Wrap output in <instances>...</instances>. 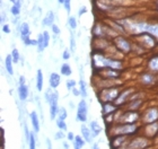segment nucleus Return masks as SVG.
<instances>
[{
    "label": "nucleus",
    "mask_w": 158,
    "mask_h": 149,
    "mask_svg": "<svg viewBox=\"0 0 158 149\" xmlns=\"http://www.w3.org/2000/svg\"><path fill=\"white\" fill-rule=\"evenodd\" d=\"M50 105V118L51 120H56V116H58V113H59V93L53 90L51 92V95H50V98L48 101Z\"/></svg>",
    "instance_id": "11"
},
{
    "label": "nucleus",
    "mask_w": 158,
    "mask_h": 149,
    "mask_svg": "<svg viewBox=\"0 0 158 149\" xmlns=\"http://www.w3.org/2000/svg\"><path fill=\"white\" fill-rule=\"evenodd\" d=\"M146 33L152 34V36L155 37L156 40L158 41V20L148 22V25H147V30H146Z\"/></svg>",
    "instance_id": "20"
},
{
    "label": "nucleus",
    "mask_w": 158,
    "mask_h": 149,
    "mask_svg": "<svg viewBox=\"0 0 158 149\" xmlns=\"http://www.w3.org/2000/svg\"><path fill=\"white\" fill-rule=\"evenodd\" d=\"M80 131H81V136L84 137V139L86 140V143H92L93 139H94V137H93V133H92V131H90V128H89V126H87L86 124H84V123H82L81 126H80Z\"/></svg>",
    "instance_id": "19"
},
{
    "label": "nucleus",
    "mask_w": 158,
    "mask_h": 149,
    "mask_svg": "<svg viewBox=\"0 0 158 149\" xmlns=\"http://www.w3.org/2000/svg\"><path fill=\"white\" fill-rule=\"evenodd\" d=\"M2 32L6 34H9L10 32H11V30H10V26L8 25V24H2Z\"/></svg>",
    "instance_id": "47"
},
{
    "label": "nucleus",
    "mask_w": 158,
    "mask_h": 149,
    "mask_svg": "<svg viewBox=\"0 0 158 149\" xmlns=\"http://www.w3.org/2000/svg\"><path fill=\"white\" fill-rule=\"evenodd\" d=\"M132 40H133V42L139 44L140 47L143 48L147 52L155 50L158 45V41L149 33H141L139 35H135V36L132 37Z\"/></svg>",
    "instance_id": "5"
},
{
    "label": "nucleus",
    "mask_w": 158,
    "mask_h": 149,
    "mask_svg": "<svg viewBox=\"0 0 158 149\" xmlns=\"http://www.w3.org/2000/svg\"><path fill=\"white\" fill-rule=\"evenodd\" d=\"M124 83L121 81V79H103L97 77V81L95 83V86L97 87V90L103 88H109L114 86H123Z\"/></svg>",
    "instance_id": "14"
},
{
    "label": "nucleus",
    "mask_w": 158,
    "mask_h": 149,
    "mask_svg": "<svg viewBox=\"0 0 158 149\" xmlns=\"http://www.w3.org/2000/svg\"><path fill=\"white\" fill-rule=\"evenodd\" d=\"M5 68H6V71L9 76H13L14 75V60L11 58V54H8L5 59Z\"/></svg>",
    "instance_id": "24"
},
{
    "label": "nucleus",
    "mask_w": 158,
    "mask_h": 149,
    "mask_svg": "<svg viewBox=\"0 0 158 149\" xmlns=\"http://www.w3.org/2000/svg\"><path fill=\"white\" fill-rule=\"evenodd\" d=\"M79 89H80V93H81V97L82 98H86L88 96V89H87V84L84 79L79 80Z\"/></svg>",
    "instance_id": "30"
},
{
    "label": "nucleus",
    "mask_w": 158,
    "mask_h": 149,
    "mask_svg": "<svg viewBox=\"0 0 158 149\" xmlns=\"http://www.w3.org/2000/svg\"><path fill=\"white\" fill-rule=\"evenodd\" d=\"M158 122V107L152 106L143 110L141 112V123L148 124V123Z\"/></svg>",
    "instance_id": "10"
},
{
    "label": "nucleus",
    "mask_w": 158,
    "mask_h": 149,
    "mask_svg": "<svg viewBox=\"0 0 158 149\" xmlns=\"http://www.w3.org/2000/svg\"><path fill=\"white\" fill-rule=\"evenodd\" d=\"M36 132L35 131H31V136H30V140H28V145H30V149H36Z\"/></svg>",
    "instance_id": "33"
},
{
    "label": "nucleus",
    "mask_w": 158,
    "mask_h": 149,
    "mask_svg": "<svg viewBox=\"0 0 158 149\" xmlns=\"http://www.w3.org/2000/svg\"><path fill=\"white\" fill-rule=\"evenodd\" d=\"M123 86H114V87H109V88H103V89H98L96 92V96L98 98L99 103H114L115 99L118 97L120 93H121Z\"/></svg>",
    "instance_id": "2"
},
{
    "label": "nucleus",
    "mask_w": 158,
    "mask_h": 149,
    "mask_svg": "<svg viewBox=\"0 0 158 149\" xmlns=\"http://www.w3.org/2000/svg\"><path fill=\"white\" fill-rule=\"evenodd\" d=\"M112 43L124 56H129L133 52V40L129 39L128 35H118L112 40Z\"/></svg>",
    "instance_id": "4"
},
{
    "label": "nucleus",
    "mask_w": 158,
    "mask_h": 149,
    "mask_svg": "<svg viewBox=\"0 0 158 149\" xmlns=\"http://www.w3.org/2000/svg\"><path fill=\"white\" fill-rule=\"evenodd\" d=\"M77 84H78V83H77V81H76L75 79H68V80L66 81V87H67V89L69 90V92H70V90H73V88H75V87L77 86Z\"/></svg>",
    "instance_id": "37"
},
{
    "label": "nucleus",
    "mask_w": 158,
    "mask_h": 149,
    "mask_svg": "<svg viewBox=\"0 0 158 149\" xmlns=\"http://www.w3.org/2000/svg\"><path fill=\"white\" fill-rule=\"evenodd\" d=\"M75 138H76V136H75V135H73V132H71V131H70V132H68V135H67V139L69 140V141H75Z\"/></svg>",
    "instance_id": "50"
},
{
    "label": "nucleus",
    "mask_w": 158,
    "mask_h": 149,
    "mask_svg": "<svg viewBox=\"0 0 158 149\" xmlns=\"http://www.w3.org/2000/svg\"><path fill=\"white\" fill-rule=\"evenodd\" d=\"M115 123H141V111L120 109L115 113Z\"/></svg>",
    "instance_id": "3"
},
{
    "label": "nucleus",
    "mask_w": 158,
    "mask_h": 149,
    "mask_svg": "<svg viewBox=\"0 0 158 149\" xmlns=\"http://www.w3.org/2000/svg\"><path fill=\"white\" fill-rule=\"evenodd\" d=\"M138 83L142 87H154L158 84V73L152 71H145L138 76Z\"/></svg>",
    "instance_id": "6"
},
{
    "label": "nucleus",
    "mask_w": 158,
    "mask_h": 149,
    "mask_svg": "<svg viewBox=\"0 0 158 149\" xmlns=\"http://www.w3.org/2000/svg\"><path fill=\"white\" fill-rule=\"evenodd\" d=\"M73 143H76V145H78L79 147H84L85 146V143H86V140L84 139V137L82 136H76V138H75V141H73Z\"/></svg>",
    "instance_id": "38"
},
{
    "label": "nucleus",
    "mask_w": 158,
    "mask_h": 149,
    "mask_svg": "<svg viewBox=\"0 0 158 149\" xmlns=\"http://www.w3.org/2000/svg\"><path fill=\"white\" fill-rule=\"evenodd\" d=\"M68 25L73 31L77 30V26H78V22H77V18L75 16H69L68 17Z\"/></svg>",
    "instance_id": "34"
},
{
    "label": "nucleus",
    "mask_w": 158,
    "mask_h": 149,
    "mask_svg": "<svg viewBox=\"0 0 158 149\" xmlns=\"http://www.w3.org/2000/svg\"><path fill=\"white\" fill-rule=\"evenodd\" d=\"M66 0H58V2L60 3V5H63V2H64Z\"/></svg>",
    "instance_id": "56"
},
{
    "label": "nucleus",
    "mask_w": 158,
    "mask_h": 149,
    "mask_svg": "<svg viewBox=\"0 0 158 149\" xmlns=\"http://www.w3.org/2000/svg\"><path fill=\"white\" fill-rule=\"evenodd\" d=\"M36 89L39 92L43 90V72L41 69L37 70L36 72Z\"/></svg>",
    "instance_id": "31"
},
{
    "label": "nucleus",
    "mask_w": 158,
    "mask_h": 149,
    "mask_svg": "<svg viewBox=\"0 0 158 149\" xmlns=\"http://www.w3.org/2000/svg\"><path fill=\"white\" fill-rule=\"evenodd\" d=\"M146 69L152 72L158 73V54H152L149 56L146 62Z\"/></svg>",
    "instance_id": "16"
},
{
    "label": "nucleus",
    "mask_w": 158,
    "mask_h": 149,
    "mask_svg": "<svg viewBox=\"0 0 158 149\" xmlns=\"http://www.w3.org/2000/svg\"><path fill=\"white\" fill-rule=\"evenodd\" d=\"M106 1L118 7H132L133 5L132 0H106Z\"/></svg>",
    "instance_id": "26"
},
{
    "label": "nucleus",
    "mask_w": 158,
    "mask_h": 149,
    "mask_svg": "<svg viewBox=\"0 0 158 149\" xmlns=\"http://www.w3.org/2000/svg\"><path fill=\"white\" fill-rule=\"evenodd\" d=\"M95 77L103 78V79H121L123 75V70L112 69V68H103V69L94 71Z\"/></svg>",
    "instance_id": "8"
},
{
    "label": "nucleus",
    "mask_w": 158,
    "mask_h": 149,
    "mask_svg": "<svg viewBox=\"0 0 158 149\" xmlns=\"http://www.w3.org/2000/svg\"><path fill=\"white\" fill-rule=\"evenodd\" d=\"M89 128H90V131L93 133V137L96 138L97 136H99V133L102 132V126L99 124L97 121H92V122L89 123Z\"/></svg>",
    "instance_id": "25"
},
{
    "label": "nucleus",
    "mask_w": 158,
    "mask_h": 149,
    "mask_svg": "<svg viewBox=\"0 0 158 149\" xmlns=\"http://www.w3.org/2000/svg\"><path fill=\"white\" fill-rule=\"evenodd\" d=\"M60 83H61V76H60V73L52 72L50 75V77H49L50 88L56 89V88L60 86Z\"/></svg>",
    "instance_id": "18"
},
{
    "label": "nucleus",
    "mask_w": 158,
    "mask_h": 149,
    "mask_svg": "<svg viewBox=\"0 0 158 149\" xmlns=\"http://www.w3.org/2000/svg\"><path fill=\"white\" fill-rule=\"evenodd\" d=\"M140 132H141L142 136L147 137L148 139H156L158 137V122L142 124Z\"/></svg>",
    "instance_id": "12"
},
{
    "label": "nucleus",
    "mask_w": 158,
    "mask_h": 149,
    "mask_svg": "<svg viewBox=\"0 0 158 149\" xmlns=\"http://www.w3.org/2000/svg\"><path fill=\"white\" fill-rule=\"evenodd\" d=\"M5 20H6V16H5V15H1V22H2V23H5Z\"/></svg>",
    "instance_id": "54"
},
{
    "label": "nucleus",
    "mask_w": 158,
    "mask_h": 149,
    "mask_svg": "<svg viewBox=\"0 0 158 149\" xmlns=\"http://www.w3.org/2000/svg\"><path fill=\"white\" fill-rule=\"evenodd\" d=\"M145 103V99L140 97V98H132L130 99L124 106L123 110H129V111H141V107Z\"/></svg>",
    "instance_id": "15"
},
{
    "label": "nucleus",
    "mask_w": 158,
    "mask_h": 149,
    "mask_svg": "<svg viewBox=\"0 0 158 149\" xmlns=\"http://www.w3.org/2000/svg\"><path fill=\"white\" fill-rule=\"evenodd\" d=\"M63 8H64V10H66L67 13L70 14V11H71V0H66L64 2H63Z\"/></svg>",
    "instance_id": "42"
},
{
    "label": "nucleus",
    "mask_w": 158,
    "mask_h": 149,
    "mask_svg": "<svg viewBox=\"0 0 158 149\" xmlns=\"http://www.w3.org/2000/svg\"><path fill=\"white\" fill-rule=\"evenodd\" d=\"M37 52L42 53L44 50L46 49L45 45H44V39H43V33H40L39 36H37Z\"/></svg>",
    "instance_id": "32"
},
{
    "label": "nucleus",
    "mask_w": 158,
    "mask_h": 149,
    "mask_svg": "<svg viewBox=\"0 0 158 149\" xmlns=\"http://www.w3.org/2000/svg\"><path fill=\"white\" fill-rule=\"evenodd\" d=\"M54 19H56V15L53 13V10H49L46 13L45 17L42 19V25L46 27H51L54 24Z\"/></svg>",
    "instance_id": "21"
},
{
    "label": "nucleus",
    "mask_w": 158,
    "mask_h": 149,
    "mask_svg": "<svg viewBox=\"0 0 158 149\" xmlns=\"http://www.w3.org/2000/svg\"><path fill=\"white\" fill-rule=\"evenodd\" d=\"M63 148H64V149H69V146H68V143H63Z\"/></svg>",
    "instance_id": "55"
},
{
    "label": "nucleus",
    "mask_w": 158,
    "mask_h": 149,
    "mask_svg": "<svg viewBox=\"0 0 158 149\" xmlns=\"http://www.w3.org/2000/svg\"><path fill=\"white\" fill-rule=\"evenodd\" d=\"M70 51H71V53H73L76 51V40H75L73 35L70 36Z\"/></svg>",
    "instance_id": "41"
},
{
    "label": "nucleus",
    "mask_w": 158,
    "mask_h": 149,
    "mask_svg": "<svg viewBox=\"0 0 158 149\" xmlns=\"http://www.w3.org/2000/svg\"><path fill=\"white\" fill-rule=\"evenodd\" d=\"M67 116H68V112H67V110L64 107H60L59 110V113H58V118L59 119H62V120H66Z\"/></svg>",
    "instance_id": "39"
},
{
    "label": "nucleus",
    "mask_w": 158,
    "mask_h": 149,
    "mask_svg": "<svg viewBox=\"0 0 158 149\" xmlns=\"http://www.w3.org/2000/svg\"><path fill=\"white\" fill-rule=\"evenodd\" d=\"M20 9H22V0H16V2L13 3L10 8V13L15 17H18L20 15Z\"/></svg>",
    "instance_id": "27"
},
{
    "label": "nucleus",
    "mask_w": 158,
    "mask_h": 149,
    "mask_svg": "<svg viewBox=\"0 0 158 149\" xmlns=\"http://www.w3.org/2000/svg\"><path fill=\"white\" fill-rule=\"evenodd\" d=\"M10 54H11V58H13V60H14V63H18V61H19V59H20V54H19L18 49L14 48Z\"/></svg>",
    "instance_id": "36"
},
{
    "label": "nucleus",
    "mask_w": 158,
    "mask_h": 149,
    "mask_svg": "<svg viewBox=\"0 0 158 149\" xmlns=\"http://www.w3.org/2000/svg\"><path fill=\"white\" fill-rule=\"evenodd\" d=\"M87 13H88V9H87V7H86V6H81V7H79L77 15H78V17H81L82 15H85V14H87Z\"/></svg>",
    "instance_id": "44"
},
{
    "label": "nucleus",
    "mask_w": 158,
    "mask_h": 149,
    "mask_svg": "<svg viewBox=\"0 0 158 149\" xmlns=\"http://www.w3.org/2000/svg\"><path fill=\"white\" fill-rule=\"evenodd\" d=\"M92 149H99L98 145H97V143H94V145L92 146Z\"/></svg>",
    "instance_id": "52"
},
{
    "label": "nucleus",
    "mask_w": 158,
    "mask_h": 149,
    "mask_svg": "<svg viewBox=\"0 0 158 149\" xmlns=\"http://www.w3.org/2000/svg\"><path fill=\"white\" fill-rule=\"evenodd\" d=\"M141 126L139 123H114L107 128V136H135L140 132Z\"/></svg>",
    "instance_id": "1"
},
{
    "label": "nucleus",
    "mask_w": 158,
    "mask_h": 149,
    "mask_svg": "<svg viewBox=\"0 0 158 149\" xmlns=\"http://www.w3.org/2000/svg\"><path fill=\"white\" fill-rule=\"evenodd\" d=\"M46 143H48V149H52V145H51L50 139H46Z\"/></svg>",
    "instance_id": "51"
},
{
    "label": "nucleus",
    "mask_w": 158,
    "mask_h": 149,
    "mask_svg": "<svg viewBox=\"0 0 158 149\" xmlns=\"http://www.w3.org/2000/svg\"><path fill=\"white\" fill-rule=\"evenodd\" d=\"M63 138H64V133H63L62 130H59V131L54 135V139H56V140H60V139L62 140Z\"/></svg>",
    "instance_id": "46"
},
{
    "label": "nucleus",
    "mask_w": 158,
    "mask_h": 149,
    "mask_svg": "<svg viewBox=\"0 0 158 149\" xmlns=\"http://www.w3.org/2000/svg\"><path fill=\"white\" fill-rule=\"evenodd\" d=\"M60 72L62 76H66V77H70V75L73 73V69H71V67H70L69 63H62L61 67H60Z\"/></svg>",
    "instance_id": "29"
},
{
    "label": "nucleus",
    "mask_w": 158,
    "mask_h": 149,
    "mask_svg": "<svg viewBox=\"0 0 158 149\" xmlns=\"http://www.w3.org/2000/svg\"><path fill=\"white\" fill-rule=\"evenodd\" d=\"M56 126L59 128V130H62V131H67V123H66V120H62V119H58L56 120Z\"/></svg>",
    "instance_id": "35"
},
{
    "label": "nucleus",
    "mask_w": 158,
    "mask_h": 149,
    "mask_svg": "<svg viewBox=\"0 0 158 149\" xmlns=\"http://www.w3.org/2000/svg\"><path fill=\"white\" fill-rule=\"evenodd\" d=\"M87 118H88V105L85 98L79 101L78 105H77V114H76V121L81 123L87 122Z\"/></svg>",
    "instance_id": "13"
},
{
    "label": "nucleus",
    "mask_w": 158,
    "mask_h": 149,
    "mask_svg": "<svg viewBox=\"0 0 158 149\" xmlns=\"http://www.w3.org/2000/svg\"><path fill=\"white\" fill-rule=\"evenodd\" d=\"M43 39H44V45H45V48H48L50 44V40H51L50 33L48 31H44V32H43Z\"/></svg>",
    "instance_id": "40"
},
{
    "label": "nucleus",
    "mask_w": 158,
    "mask_h": 149,
    "mask_svg": "<svg viewBox=\"0 0 158 149\" xmlns=\"http://www.w3.org/2000/svg\"><path fill=\"white\" fill-rule=\"evenodd\" d=\"M135 92H137V90H135V88L133 86L123 87L122 90H121V93H120V95H118V97L115 99L114 104L118 105L120 109H122V107H123V106H124L125 104L130 101L131 96L135 93Z\"/></svg>",
    "instance_id": "9"
},
{
    "label": "nucleus",
    "mask_w": 158,
    "mask_h": 149,
    "mask_svg": "<svg viewBox=\"0 0 158 149\" xmlns=\"http://www.w3.org/2000/svg\"><path fill=\"white\" fill-rule=\"evenodd\" d=\"M30 119H31V123H32V126H33V131H35L36 133L40 132V119L39 115L35 111H32L30 113Z\"/></svg>",
    "instance_id": "22"
},
{
    "label": "nucleus",
    "mask_w": 158,
    "mask_h": 149,
    "mask_svg": "<svg viewBox=\"0 0 158 149\" xmlns=\"http://www.w3.org/2000/svg\"><path fill=\"white\" fill-rule=\"evenodd\" d=\"M30 95V90H28V87H27L26 84H19L18 86V97H19L20 101H26L27 97Z\"/></svg>",
    "instance_id": "23"
},
{
    "label": "nucleus",
    "mask_w": 158,
    "mask_h": 149,
    "mask_svg": "<svg viewBox=\"0 0 158 149\" xmlns=\"http://www.w3.org/2000/svg\"><path fill=\"white\" fill-rule=\"evenodd\" d=\"M150 146H152V140L142 135L140 136L135 135L129 141L128 149H148L150 148Z\"/></svg>",
    "instance_id": "7"
},
{
    "label": "nucleus",
    "mask_w": 158,
    "mask_h": 149,
    "mask_svg": "<svg viewBox=\"0 0 158 149\" xmlns=\"http://www.w3.org/2000/svg\"><path fill=\"white\" fill-rule=\"evenodd\" d=\"M70 56H71V51H70V50H64V51H63V53H62V59L63 60H69L70 59Z\"/></svg>",
    "instance_id": "45"
},
{
    "label": "nucleus",
    "mask_w": 158,
    "mask_h": 149,
    "mask_svg": "<svg viewBox=\"0 0 158 149\" xmlns=\"http://www.w3.org/2000/svg\"><path fill=\"white\" fill-rule=\"evenodd\" d=\"M18 32H19L20 36H26V35H30L31 34V27L28 25V23L26 22H23L18 26Z\"/></svg>",
    "instance_id": "28"
},
{
    "label": "nucleus",
    "mask_w": 158,
    "mask_h": 149,
    "mask_svg": "<svg viewBox=\"0 0 158 149\" xmlns=\"http://www.w3.org/2000/svg\"><path fill=\"white\" fill-rule=\"evenodd\" d=\"M71 93H73V96H76V97H79V96H81V93H80V89L79 88H77V87H75L73 90H71Z\"/></svg>",
    "instance_id": "48"
},
{
    "label": "nucleus",
    "mask_w": 158,
    "mask_h": 149,
    "mask_svg": "<svg viewBox=\"0 0 158 149\" xmlns=\"http://www.w3.org/2000/svg\"><path fill=\"white\" fill-rule=\"evenodd\" d=\"M51 31H52V33L54 34V35H59V34L61 33V28H60V27L58 26L56 23L51 26Z\"/></svg>",
    "instance_id": "43"
},
{
    "label": "nucleus",
    "mask_w": 158,
    "mask_h": 149,
    "mask_svg": "<svg viewBox=\"0 0 158 149\" xmlns=\"http://www.w3.org/2000/svg\"><path fill=\"white\" fill-rule=\"evenodd\" d=\"M102 105V114L103 116L109 115V114H113V113L118 112L120 107L118 105H115L114 103H103Z\"/></svg>",
    "instance_id": "17"
},
{
    "label": "nucleus",
    "mask_w": 158,
    "mask_h": 149,
    "mask_svg": "<svg viewBox=\"0 0 158 149\" xmlns=\"http://www.w3.org/2000/svg\"><path fill=\"white\" fill-rule=\"evenodd\" d=\"M73 149H81V147H79L78 145H76V143H73Z\"/></svg>",
    "instance_id": "53"
},
{
    "label": "nucleus",
    "mask_w": 158,
    "mask_h": 149,
    "mask_svg": "<svg viewBox=\"0 0 158 149\" xmlns=\"http://www.w3.org/2000/svg\"><path fill=\"white\" fill-rule=\"evenodd\" d=\"M1 149H5V129L1 128Z\"/></svg>",
    "instance_id": "49"
}]
</instances>
